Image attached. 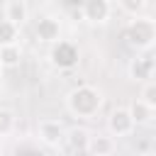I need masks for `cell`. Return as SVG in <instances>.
Masks as SVG:
<instances>
[{"label": "cell", "instance_id": "cell-1", "mask_svg": "<svg viewBox=\"0 0 156 156\" xmlns=\"http://www.w3.org/2000/svg\"><path fill=\"white\" fill-rule=\"evenodd\" d=\"M102 102H105V93L98 85H88V83L73 88L66 95V110L73 117H80V119H93L100 112Z\"/></svg>", "mask_w": 156, "mask_h": 156}, {"label": "cell", "instance_id": "cell-2", "mask_svg": "<svg viewBox=\"0 0 156 156\" xmlns=\"http://www.w3.org/2000/svg\"><path fill=\"white\" fill-rule=\"evenodd\" d=\"M124 41L136 51H149L156 46V17L151 15H136L127 22L122 32Z\"/></svg>", "mask_w": 156, "mask_h": 156}, {"label": "cell", "instance_id": "cell-3", "mask_svg": "<svg viewBox=\"0 0 156 156\" xmlns=\"http://www.w3.org/2000/svg\"><path fill=\"white\" fill-rule=\"evenodd\" d=\"M49 58H51V63H54L56 68H61V71H71V68L78 66L80 54H78V46H76V44H71V41H66V39H58V41L51 46Z\"/></svg>", "mask_w": 156, "mask_h": 156}, {"label": "cell", "instance_id": "cell-4", "mask_svg": "<svg viewBox=\"0 0 156 156\" xmlns=\"http://www.w3.org/2000/svg\"><path fill=\"white\" fill-rule=\"evenodd\" d=\"M134 127H136V122H134L129 107H117V110H112L110 117H107V132H110L112 136H117V139H119V136H129V134L134 132Z\"/></svg>", "mask_w": 156, "mask_h": 156}, {"label": "cell", "instance_id": "cell-5", "mask_svg": "<svg viewBox=\"0 0 156 156\" xmlns=\"http://www.w3.org/2000/svg\"><path fill=\"white\" fill-rule=\"evenodd\" d=\"M34 37L41 44H56L61 39V20L54 15H41L34 22Z\"/></svg>", "mask_w": 156, "mask_h": 156}, {"label": "cell", "instance_id": "cell-6", "mask_svg": "<svg viewBox=\"0 0 156 156\" xmlns=\"http://www.w3.org/2000/svg\"><path fill=\"white\" fill-rule=\"evenodd\" d=\"M80 15L88 24H105L112 17V2L110 0H83Z\"/></svg>", "mask_w": 156, "mask_h": 156}, {"label": "cell", "instance_id": "cell-7", "mask_svg": "<svg viewBox=\"0 0 156 156\" xmlns=\"http://www.w3.org/2000/svg\"><path fill=\"white\" fill-rule=\"evenodd\" d=\"M37 136L46 146H58V144H63L66 129H63V124L58 119H41L37 124Z\"/></svg>", "mask_w": 156, "mask_h": 156}, {"label": "cell", "instance_id": "cell-8", "mask_svg": "<svg viewBox=\"0 0 156 156\" xmlns=\"http://www.w3.org/2000/svg\"><path fill=\"white\" fill-rule=\"evenodd\" d=\"M117 151V139L107 132H98V134H90V144H88V154L90 156H112Z\"/></svg>", "mask_w": 156, "mask_h": 156}, {"label": "cell", "instance_id": "cell-9", "mask_svg": "<svg viewBox=\"0 0 156 156\" xmlns=\"http://www.w3.org/2000/svg\"><path fill=\"white\" fill-rule=\"evenodd\" d=\"M63 141H66V146H68L73 154H83V151H88L90 132H88L85 127H71V129H66Z\"/></svg>", "mask_w": 156, "mask_h": 156}, {"label": "cell", "instance_id": "cell-10", "mask_svg": "<svg viewBox=\"0 0 156 156\" xmlns=\"http://www.w3.org/2000/svg\"><path fill=\"white\" fill-rule=\"evenodd\" d=\"M5 17L10 22H15L17 27H22L29 20V5L24 0H7L5 2Z\"/></svg>", "mask_w": 156, "mask_h": 156}, {"label": "cell", "instance_id": "cell-11", "mask_svg": "<svg viewBox=\"0 0 156 156\" xmlns=\"http://www.w3.org/2000/svg\"><path fill=\"white\" fill-rule=\"evenodd\" d=\"M154 71H156L154 61H149V58H134L129 63V78H134V80H146V78H151Z\"/></svg>", "mask_w": 156, "mask_h": 156}, {"label": "cell", "instance_id": "cell-12", "mask_svg": "<svg viewBox=\"0 0 156 156\" xmlns=\"http://www.w3.org/2000/svg\"><path fill=\"white\" fill-rule=\"evenodd\" d=\"M0 61H2L5 68H15V66H20V61H22V46H20V41H17V44L0 46Z\"/></svg>", "mask_w": 156, "mask_h": 156}, {"label": "cell", "instance_id": "cell-13", "mask_svg": "<svg viewBox=\"0 0 156 156\" xmlns=\"http://www.w3.org/2000/svg\"><path fill=\"white\" fill-rule=\"evenodd\" d=\"M20 41V27L15 22H10L7 17L0 20V46H7V44H17Z\"/></svg>", "mask_w": 156, "mask_h": 156}, {"label": "cell", "instance_id": "cell-14", "mask_svg": "<svg viewBox=\"0 0 156 156\" xmlns=\"http://www.w3.org/2000/svg\"><path fill=\"white\" fill-rule=\"evenodd\" d=\"M129 112H132V117H134L136 124H146V122H151V117H154V110H151L141 98L129 105Z\"/></svg>", "mask_w": 156, "mask_h": 156}, {"label": "cell", "instance_id": "cell-15", "mask_svg": "<svg viewBox=\"0 0 156 156\" xmlns=\"http://www.w3.org/2000/svg\"><path fill=\"white\" fill-rule=\"evenodd\" d=\"M17 124V117L10 107H0V136H7Z\"/></svg>", "mask_w": 156, "mask_h": 156}, {"label": "cell", "instance_id": "cell-16", "mask_svg": "<svg viewBox=\"0 0 156 156\" xmlns=\"http://www.w3.org/2000/svg\"><path fill=\"white\" fill-rule=\"evenodd\" d=\"M146 2H149V0H119V7H122L129 17H136V15H144Z\"/></svg>", "mask_w": 156, "mask_h": 156}, {"label": "cell", "instance_id": "cell-17", "mask_svg": "<svg viewBox=\"0 0 156 156\" xmlns=\"http://www.w3.org/2000/svg\"><path fill=\"white\" fill-rule=\"evenodd\" d=\"M154 112H156V80H146L144 88H141V95H139Z\"/></svg>", "mask_w": 156, "mask_h": 156}, {"label": "cell", "instance_id": "cell-18", "mask_svg": "<svg viewBox=\"0 0 156 156\" xmlns=\"http://www.w3.org/2000/svg\"><path fill=\"white\" fill-rule=\"evenodd\" d=\"M141 156H156V151H146V154H141Z\"/></svg>", "mask_w": 156, "mask_h": 156}, {"label": "cell", "instance_id": "cell-19", "mask_svg": "<svg viewBox=\"0 0 156 156\" xmlns=\"http://www.w3.org/2000/svg\"><path fill=\"white\" fill-rule=\"evenodd\" d=\"M2 71H5V66H2V61H0V76H2Z\"/></svg>", "mask_w": 156, "mask_h": 156}, {"label": "cell", "instance_id": "cell-20", "mask_svg": "<svg viewBox=\"0 0 156 156\" xmlns=\"http://www.w3.org/2000/svg\"><path fill=\"white\" fill-rule=\"evenodd\" d=\"M0 93H2V83H0Z\"/></svg>", "mask_w": 156, "mask_h": 156}, {"label": "cell", "instance_id": "cell-21", "mask_svg": "<svg viewBox=\"0 0 156 156\" xmlns=\"http://www.w3.org/2000/svg\"><path fill=\"white\" fill-rule=\"evenodd\" d=\"M154 68H156V58H154Z\"/></svg>", "mask_w": 156, "mask_h": 156}]
</instances>
